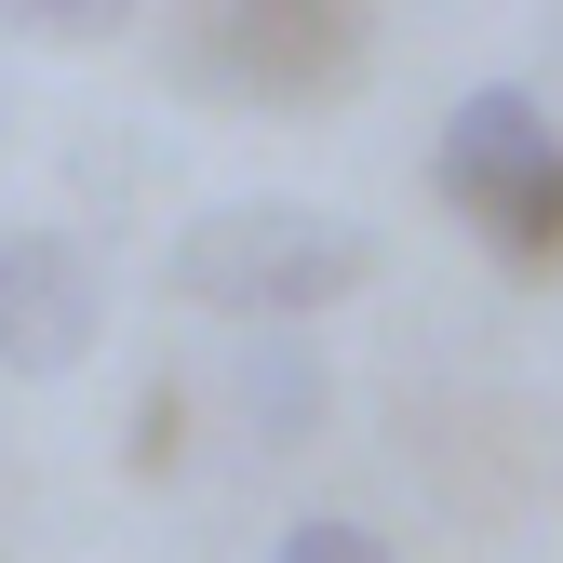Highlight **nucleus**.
<instances>
[{"mask_svg": "<svg viewBox=\"0 0 563 563\" xmlns=\"http://www.w3.org/2000/svg\"><path fill=\"white\" fill-rule=\"evenodd\" d=\"M376 268H389V242L363 216H322V201H201L162 255V282L188 309H216L229 335H309Z\"/></svg>", "mask_w": 563, "mask_h": 563, "instance_id": "1", "label": "nucleus"}, {"mask_svg": "<svg viewBox=\"0 0 563 563\" xmlns=\"http://www.w3.org/2000/svg\"><path fill=\"white\" fill-rule=\"evenodd\" d=\"M430 188L483 229V255L550 268V242H563V134H550V108H537L523 81H470V95L443 108Z\"/></svg>", "mask_w": 563, "mask_h": 563, "instance_id": "2", "label": "nucleus"}, {"mask_svg": "<svg viewBox=\"0 0 563 563\" xmlns=\"http://www.w3.org/2000/svg\"><path fill=\"white\" fill-rule=\"evenodd\" d=\"M108 349V268L67 229H0V376L14 389H67Z\"/></svg>", "mask_w": 563, "mask_h": 563, "instance_id": "3", "label": "nucleus"}, {"mask_svg": "<svg viewBox=\"0 0 563 563\" xmlns=\"http://www.w3.org/2000/svg\"><path fill=\"white\" fill-rule=\"evenodd\" d=\"M216 389H229V416H242V443L282 456V443L322 430V389H335V376L309 363V335H229V376H216Z\"/></svg>", "mask_w": 563, "mask_h": 563, "instance_id": "4", "label": "nucleus"}, {"mask_svg": "<svg viewBox=\"0 0 563 563\" xmlns=\"http://www.w3.org/2000/svg\"><path fill=\"white\" fill-rule=\"evenodd\" d=\"M335 0H229V54H242V81L255 95H296V81H322L335 67Z\"/></svg>", "mask_w": 563, "mask_h": 563, "instance_id": "5", "label": "nucleus"}, {"mask_svg": "<svg viewBox=\"0 0 563 563\" xmlns=\"http://www.w3.org/2000/svg\"><path fill=\"white\" fill-rule=\"evenodd\" d=\"M268 563H389V537L363 510H296V523L268 537Z\"/></svg>", "mask_w": 563, "mask_h": 563, "instance_id": "6", "label": "nucleus"}, {"mask_svg": "<svg viewBox=\"0 0 563 563\" xmlns=\"http://www.w3.org/2000/svg\"><path fill=\"white\" fill-rule=\"evenodd\" d=\"M134 14V0H0V27H27V41H108Z\"/></svg>", "mask_w": 563, "mask_h": 563, "instance_id": "7", "label": "nucleus"}]
</instances>
